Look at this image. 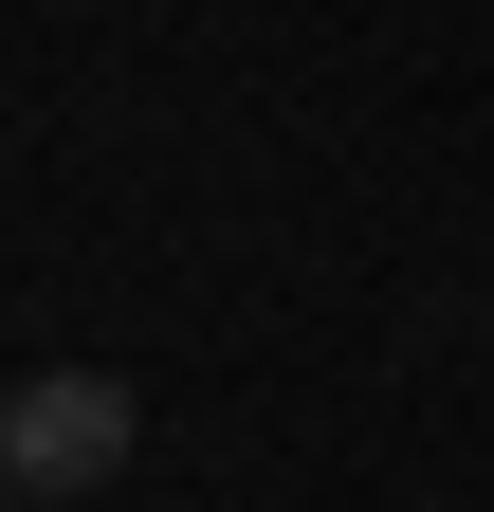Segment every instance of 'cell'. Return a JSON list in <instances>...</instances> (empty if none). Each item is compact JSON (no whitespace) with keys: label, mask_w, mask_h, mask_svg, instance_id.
<instances>
[{"label":"cell","mask_w":494,"mask_h":512,"mask_svg":"<svg viewBox=\"0 0 494 512\" xmlns=\"http://www.w3.org/2000/svg\"><path fill=\"white\" fill-rule=\"evenodd\" d=\"M129 439H147V403H129L110 366H37L19 403H0V476H19L37 512H74V494L129 476Z\"/></svg>","instance_id":"obj_1"}]
</instances>
